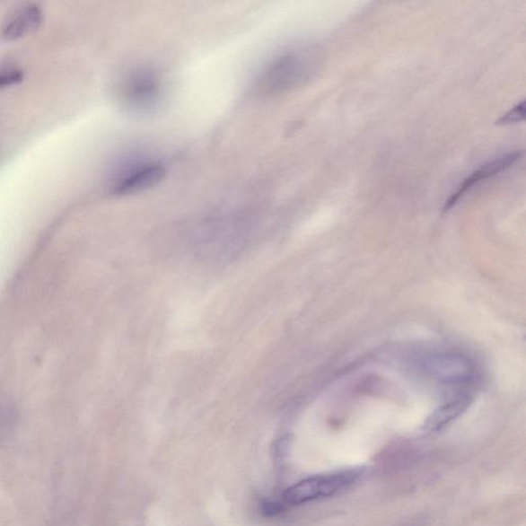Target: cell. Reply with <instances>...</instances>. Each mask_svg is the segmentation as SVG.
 Segmentation results:
<instances>
[{
    "mask_svg": "<svg viewBox=\"0 0 526 526\" xmlns=\"http://www.w3.org/2000/svg\"><path fill=\"white\" fill-rule=\"evenodd\" d=\"M323 59L321 48L316 46L287 49L262 68L255 90L261 95L273 96L300 88L319 73Z\"/></svg>",
    "mask_w": 526,
    "mask_h": 526,
    "instance_id": "obj_1",
    "label": "cell"
},
{
    "mask_svg": "<svg viewBox=\"0 0 526 526\" xmlns=\"http://www.w3.org/2000/svg\"><path fill=\"white\" fill-rule=\"evenodd\" d=\"M364 468H352L304 479L288 488L281 502L285 506H297L336 495L355 485L364 476Z\"/></svg>",
    "mask_w": 526,
    "mask_h": 526,
    "instance_id": "obj_2",
    "label": "cell"
},
{
    "mask_svg": "<svg viewBox=\"0 0 526 526\" xmlns=\"http://www.w3.org/2000/svg\"><path fill=\"white\" fill-rule=\"evenodd\" d=\"M165 84L160 74L151 68H139L125 77L120 98L126 108L137 115H147L161 105Z\"/></svg>",
    "mask_w": 526,
    "mask_h": 526,
    "instance_id": "obj_3",
    "label": "cell"
},
{
    "mask_svg": "<svg viewBox=\"0 0 526 526\" xmlns=\"http://www.w3.org/2000/svg\"><path fill=\"white\" fill-rule=\"evenodd\" d=\"M166 169L160 162L137 163L117 176L112 184V193L130 196L151 189L165 179Z\"/></svg>",
    "mask_w": 526,
    "mask_h": 526,
    "instance_id": "obj_4",
    "label": "cell"
},
{
    "mask_svg": "<svg viewBox=\"0 0 526 526\" xmlns=\"http://www.w3.org/2000/svg\"><path fill=\"white\" fill-rule=\"evenodd\" d=\"M522 152L509 153L499 156V158H496L495 160L487 162L485 165L476 169L470 176H468L467 179L460 184L457 190L449 197V200H447L444 205L443 210L449 211L451 209L461 197L468 194L469 191L472 190L476 186H479L480 183L493 179V177L504 172V171H507L511 167H513L515 163L522 158Z\"/></svg>",
    "mask_w": 526,
    "mask_h": 526,
    "instance_id": "obj_5",
    "label": "cell"
},
{
    "mask_svg": "<svg viewBox=\"0 0 526 526\" xmlns=\"http://www.w3.org/2000/svg\"><path fill=\"white\" fill-rule=\"evenodd\" d=\"M44 13L40 6L35 4H26L20 6L6 19L3 34L6 39L13 40L24 37L37 30L42 22Z\"/></svg>",
    "mask_w": 526,
    "mask_h": 526,
    "instance_id": "obj_6",
    "label": "cell"
},
{
    "mask_svg": "<svg viewBox=\"0 0 526 526\" xmlns=\"http://www.w3.org/2000/svg\"><path fill=\"white\" fill-rule=\"evenodd\" d=\"M23 71L16 67L0 69V88L10 87L23 81Z\"/></svg>",
    "mask_w": 526,
    "mask_h": 526,
    "instance_id": "obj_7",
    "label": "cell"
},
{
    "mask_svg": "<svg viewBox=\"0 0 526 526\" xmlns=\"http://www.w3.org/2000/svg\"><path fill=\"white\" fill-rule=\"evenodd\" d=\"M525 118V101L519 103L513 110H511L507 113L497 120V125L507 126L514 125L522 122Z\"/></svg>",
    "mask_w": 526,
    "mask_h": 526,
    "instance_id": "obj_8",
    "label": "cell"
},
{
    "mask_svg": "<svg viewBox=\"0 0 526 526\" xmlns=\"http://www.w3.org/2000/svg\"><path fill=\"white\" fill-rule=\"evenodd\" d=\"M285 504L282 502H266L263 504L262 511L265 512L267 516L278 515L282 510H284Z\"/></svg>",
    "mask_w": 526,
    "mask_h": 526,
    "instance_id": "obj_9",
    "label": "cell"
}]
</instances>
